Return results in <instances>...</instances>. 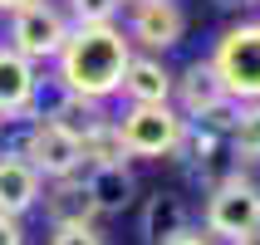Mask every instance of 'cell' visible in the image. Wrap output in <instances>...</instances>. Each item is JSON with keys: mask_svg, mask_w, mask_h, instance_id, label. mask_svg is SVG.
<instances>
[{"mask_svg": "<svg viewBox=\"0 0 260 245\" xmlns=\"http://www.w3.org/2000/svg\"><path fill=\"white\" fill-rule=\"evenodd\" d=\"M25 162L44 177V182H59V177H79L84 152H79V137H74V132H64V128H54V123H44V118H40L35 132H29Z\"/></svg>", "mask_w": 260, "mask_h": 245, "instance_id": "8992f818", "label": "cell"}, {"mask_svg": "<svg viewBox=\"0 0 260 245\" xmlns=\"http://www.w3.org/2000/svg\"><path fill=\"white\" fill-rule=\"evenodd\" d=\"M226 143H231V152L241 157V167H246V162H260V98L241 103V113H236Z\"/></svg>", "mask_w": 260, "mask_h": 245, "instance_id": "e0dca14e", "label": "cell"}, {"mask_svg": "<svg viewBox=\"0 0 260 245\" xmlns=\"http://www.w3.org/2000/svg\"><path fill=\"white\" fill-rule=\"evenodd\" d=\"M250 5H260V0H250Z\"/></svg>", "mask_w": 260, "mask_h": 245, "instance_id": "4316f807", "label": "cell"}, {"mask_svg": "<svg viewBox=\"0 0 260 245\" xmlns=\"http://www.w3.org/2000/svg\"><path fill=\"white\" fill-rule=\"evenodd\" d=\"M162 245H211V235H206V231H191V226H182V231L167 235Z\"/></svg>", "mask_w": 260, "mask_h": 245, "instance_id": "7402d4cb", "label": "cell"}, {"mask_svg": "<svg viewBox=\"0 0 260 245\" xmlns=\"http://www.w3.org/2000/svg\"><path fill=\"white\" fill-rule=\"evenodd\" d=\"M0 245H25V226H20V216H0Z\"/></svg>", "mask_w": 260, "mask_h": 245, "instance_id": "44dd1931", "label": "cell"}, {"mask_svg": "<svg viewBox=\"0 0 260 245\" xmlns=\"http://www.w3.org/2000/svg\"><path fill=\"white\" fill-rule=\"evenodd\" d=\"M84 187H88V196H93V211H99V216H118V211H128L138 182H133L128 162H99V167H88Z\"/></svg>", "mask_w": 260, "mask_h": 245, "instance_id": "8fae6325", "label": "cell"}, {"mask_svg": "<svg viewBox=\"0 0 260 245\" xmlns=\"http://www.w3.org/2000/svg\"><path fill=\"white\" fill-rule=\"evenodd\" d=\"M123 5H147V0H123Z\"/></svg>", "mask_w": 260, "mask_h": 245, "instance_id": "484cf974", "label": "cell"}, {"mask_svg": "<svg viewBox=\"0 0 260 245\" xmlns=\"http://www.w3.org/2000/svg\"><path fill=\"white\" fill-rule=\"evenodd\" d=\"M211 69H216L221 88L236 103L260 98V20H241V25H231L221 34L216 54H211Z\"/></svg>", "mask_w": 260, "mask_h": 245, "instance_id": "7a4b0ae2", "label": "cell"}, {"mask_svg": "<svg viewBox=\"0 0 260 245\" xmlns=\"http://www.w3.org/2000/svg\"><path fill=\"white\" fill-rule=\"evenodd\" d=\"M29 0H0V15H15V10H25Z\"/></svg>", "mask_w": 260, "mask_h": 245, "instance_id": "cb8c5ba5", "label": "cell"}, {"mask_svg": "<svg viewBox=\"0 0 260 245\" xmlns=\"http://www.w3.org/2000/svg\"><path fill=\"white\" fill-rule=\"evenodd\" d=\"M49 245H103V235L93 226H54Z\"/></svg>", "mask_w": 260, "mask_h": 245, "instance_id": "ffe728a7", "label": "cell"}, {"mask_svg": "<svg viewBox=\"0 0 260 245\" xmlns=\"http://www.w3.org/2000/svg\"><path fill=\"white\" fill-rule=\"evenodd\" d=\"M69 10H74V25H113L123 0H69Z\"/></svg>", "mask_w": 260, "mask_h": 245, "instance_id": "d6986e66", "label": "cell"}, {"mask_svg": "<svg viewBox=\"0 0 260 245\" xmlns=\"http://www.w3.org/2000/svg\"><path fill=\"white\" fill-rule=\"evenodd\" d=\"M211 5H221V10H241V5H250V0H211Z\"/></svg>", "mask_w": 260, "mask_h": 245, "instance_id": "d4e9b609", "label": "cell"}, {"mask_svg": "<svg viewBox=\"0 0 260 245\" xmlns=\"http://www.w3.org/2000/svg\"><path fill=\"white\" fill-rule=\"evenodd\" d=\"M103 118H108V113H103L99 98H79V93H64V88H59L54 103L44 108V123H54V128L74 132V137H84L88 128H99Z\"/></svg>", "mask_w": 260, "mask_h": 245, "instance_id": "9a60e30c", "label": "cell"}, {"mask_svg": "<svg viewBox=\"0 0 260 245\" xmlns=\"http://www.w3.org/2000/svg\"><path fill=\"white\" fill-rule=\"evenodd\" d=\"M206 235H221V240H236V235H246L260 226V187L250 182L246 172L226 177L211 187L206 196Z\"/></svg>", "mask_w": 260, "mask_h": 245, "instance_id": "277c9868", "label": "cell"}, {"mask_svg": "<svg viewBox=\"0 0 260 245\" xmlns=\"http://www.w3.org/2000/svg\"><path fill=\"white\" fill-rule=\"evenodd\" d=\"M231 245H260V226H255V231H246V235H236Z\"/></svg>", "mask_w": 260, "mask_h": 245, "instance_id": "603a6c76", "label": "cell"}, {"mask_svg": "<svg viewBox=\"0 0 260 245\" xmlns=\"http://www.w3.org/2000/svg\"><path fill=\"white\" fill-rule=\"evenodd\" d=\"M35 123H40V113H5L0 118V157H25Z\"/></svg>", "mask_w": 260, "mask_h": 245, "instance_id": "ac0fdd59", "label": "cell"}, {"mask_svg": "<svg viewBox=\"0 0 260 245\" xmlns=\"http://www.w3.org/2000/svg\"><path fill=\"white\" fill-rule=\"evenodd\" d=\"M64 34H69V20H64V10L49 5V0H29L25 10L10 15V49L25 54L29 64L54 59L59 44H64Z\"/></svg>", "mask_w": 260, "mask_h": 245, "instance_id": "5b68a950", "label": "cell"}, {"mask_svg": "<svg viewBox=\"0 0 260 245\" xmlns=\"http://www.w3.org/2000/svg\"><path fill=\"white\" fill-rule=\"evenodd\" d=\"M40 103V69L10 44H0V118L5 113H35Z\"/></svg>", "mask_w": 260, "mask_h": 245, "instance_id": "ba28073f", "label": "cell"}, {"mask_svg": "<svg viewBox=\"0 0 260 245\" xmlns=\"http://www.w3.org/2000/svg\"><path fill=\"white\" fill-rule=\"evenodd\" d=\"M133 59V40L118 25H69L64 44H59V74L54 84L64 93H79V98H108L123 84V69Z\"/></svg>", "mask_w": 260, "mask_h": 245, "instance_id": "6da1fadb", "label": "cell"}, {"mask_svg": "<svg viewBox=\"0 0 260 245\" xmlns=\"http://www.w3.org/2000/svg\"><path fill=\"white\" fill-rule=\"evenodd\" d=\"M187 226V201L177 196V191H157V196H147L143 201V221H138V235L147 245H162L167 235H177Z\"/></svg>", "mask_w": 260, "mask_h": 245, "instance_id": "5bb4252c", "label": "cell"}, {"mask_svg": "<svg viewBox=\"0 0 260 245\" xmlns=\"http://www.w3.org/2000/svg\"><path fill=\"white\" fill-rule=\"evenodd\" d=\"M118 137H123L128 157L162 162V157H172L177 143H182V113L172 103H133L128 113L118 118Z\"/></svg>", "mask_w": 260, "mask_h": 245, "instance_id": "3957f363", "label": "cell"}, {"mask_svg": "<svg viewBox=\"0 0 260 245\" xmlns=\"http://www.w3.org/2000/svg\"><path fill=\"white\" fill-rule=\"evenodd\" d=\"M79 152H84L88 167H99V162H128L123 137H118V118H103L99 128H88L84 137H79Z\"/></svg>", "mask_w": 260, "mask_h": 245, "instance_id": "2e32d148", "label": "cell"}, {"mask_svg": "<svg viewBox=\"0 0 260 245\" xmlns=\"http://www.w3.org/2000/svg\"><path fill=\"white\" fill-rule=\"evenodd\" d=\"M44 177L25 157H0V216H25L40 206Z\"/></svg>", "mask_w": 260, "mask_h": 245, "instance_id": "9c48e42d", "label": "cell"}, {"mask_svg": "<svg viewBox=\"0 0 260 245\" xmlns=\"http://www.w3.org/2000/svg\"><path fill=\"white\" fill-rule=\"evenodd\" d=\"M44 201V216L54 221V226H93V196H88L84 177H59L49 182V191H40Z\"/></svg>", "mask_w": 260, "mask_h": 245, "instance_id": "30bf717a", "label": "cell"}, {"mask_svg": "<svg viewBox=\"0 0 260 245\" xmlns=\"http://www.w3.org/2000/svg\"><path fill=\"white\" fill-rule=\"evenodd\" d=\"M118 93L128 103H172V74L162 69L157 59L147 54H133L128 69H123V84H118Z\"/></svg>", "mask_w": 260, "mask_h": 245, "instance_id": "4fadbf2b", "label": "cell"}, {"mask_svg": "<svg viewBox=\"0 0 260 245\" xmlns=\"http://www.w3.org/2000/svg\"><path fill=\"white\" fill-rule=\"evenodd\" d=\"M172 93H177V103H182V118H197V113H206L211 103L231 98V93L221 88L216 69H211V59H197V64H187V69L172 79Z\"/></svg>", "mask_w": 260, "mask_h": 245, "instance_id": "7c38bea8", "label": "cell"}, {"mask_svg": "<svg viewBox=\"0 0 260 245\" xmlns=\"http://www.w3.org/2000/svg\"><path fill=\"white\" fill-rule=\"evenodd\" d=\"M182 10L177 0H147V5H133V20H128V40L143 44V49H172L182 44Z\"/></svg>", "mask_w": 260, "mask_h": 245, "instance_id": "52a82bcc", "label": "cell"}]
</instances>
